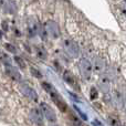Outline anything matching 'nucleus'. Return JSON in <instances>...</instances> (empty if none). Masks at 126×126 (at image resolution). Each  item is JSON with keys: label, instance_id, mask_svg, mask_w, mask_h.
<instances>
[{"label": "nucleus", "instance_id": "13", "mask_svg": "<svg viewBox=\"0 0 126 126\" xmlns=\"http://www.w3.org/2000/svg\"><path fill=\"white\" fill-rule=\"evenodd\" d=\"M109 122H110V125L111 126H122L120 120H118L117 117H115V116H111V117L109 118Z\"/></svg>", "mask_w": 126, "mask_h": 126}, {"label": "nucleus", "instance_id": "15", "mask_svg": "<svg viewBox=\"0 0 126 126\" xmlns=\"http://www.w3.org/2000/svg\"><path fill=\"white\" fill-rule=\"evenodd\" d=\"M98 96V93H97V90L95 89V87H92L91 89V100H96Z\"/></svg>", "mask_w": 126, "mask_h": 126}, {"label": "nucleus", "instance_id": "19", "mask_svg": "<svg viewBox=\"0 0 126 126\" xmlns=\"http://www.w3.org/2000/svg\"><path fill=\"white\" fill-rule=\"evenodd\" d=\"M31 72H32V73L34 74L35 78H41V73H40L39 71H37L35 69H31Z\"/></svg>", "mask_w": 126, "mask_h": 126}, {"label": "nucleus", "instance_id": "8", "mask_svg": "<svg viewBox=\"0 0 126 126\" xmlns=\"http://www.w3.org/2000/svg\"><path fill=\"white\" fill-rule=\"evenodd\" d=\"M92 67L94 69V71H95L96 73L101 74V73H103V72L105 71V69H106V63H105V61L102 59V58L96 57L95 59H94V61H93Z\"/></svg>", "mask_w": 126, "mask_h": 126}, {"label": "nucleus", "instance_id": "14", "mask_svg": "<svg viewBox=\"0 0 126 126\" xmlns=\"http://www.w3.org/2000/svg\"><path fill=\"white\" fill-rule=\"evenodd\" d=\"M15 62L17 63V65L19 67H21V69H26V62L22 60V58H20V57H15Z\"/></svg>", "mask_w": 126, "mask_h": 126}, {"label": "nucleus", "instance_id": "4", "mask_svg": "<svg viewBox=\"0 0 126 126\" xmlns=\"http://www.w3.org/2000/svg\"><path fill=\"white\" fill-rule=\"evenodd\" d=\"M63 47H64L65 52L72 58H78L80 55V48H79L78 43L71 39H65L63 41Z\"/></svg>", "mask_w": 126, "mask_h": 126}, {"label": "nucleus", "instance_id": "11", "mask_svg": "<svg viewBox=\"0 0 126 126\" xmlns=\"http://www.w3.org/2000/svg\"><path fill=\"white\" fill-rule=\"evenodd\" d=\"M63 79H64V81L70 85V86H72V87L76 86V80H75V78H74V75L70 71L64 72V74H63Z\"/></svg>", "mask_w": 126, "mask_h": 126}, {"label": "nucleus", "instance_id": "3", "mask_svg": "<svg viewBox=\"0 0 126 126\" xmlns=\"http://www.w3.org/2000/svg\"><path fill=\"white\" fill-rule=\"evenodd\" d=\"M2 60H3V64H4V69L6 72L11 79H13L15 81H20L21 75H20V72L17 70V67L13 66L12 63H11L10 59H9L7 55H2Z\"/></svg>", "mask_w": 126, "mask_h": 126}, {"label": "nucleus", "instance_id": "18", "mask_svg": "<svg viewBox=\"0 0 126 126\" xmlns=\"http://www.w3.org/2000/svg\"><path fill=\"white\" fill-rule=\"evenodd\" d=\"M74 109H75V110H76V111H78V113H79V114H80V115H81V116H82V118H83V120H84V121H87V116H86V115H85V114H83V113H82V112H81V110H79V109H78V107H75V106H74Z\"/></svg>", "mask_w": 126, "mask_h": 126}, {"label": "nucleus", "instance_id": "7", "mask_svg": "<svg viewBox=\"0 0 126 126\" xmlns=\"http://www.w3.org/2000/svg\"><path fill=\"white\" fill-rule=\"evenodd\" d=\"M46 32L50 35L51 38L55 39L60 35V29H59V26L55 23L54 21H48L46 26Z\"/></svg>", "mask_w": 126, "mask_h": 126}, {"label": "nucleus", "instance_id": "9", "mask_svg": "<svg viewBox=\"0 0 126 126\" xmlns=\"http://www.w3.org/2000/svg\"><path fill=\"white\" fill-rule=\"evenodd\" d=\"M21 90H22V93H23L24 95L29 98V100L34 101V102H37L38 101V94H37V92L32 89V87H30L29 85H27V84H23L21 86Z\"/></svg>", "mask_w": 126, "mask_h": 126}, {"label": "nucleus", "instance_id": "20", "mask_svg": "<svg viewBox=\"0 0 126 126\" xmlns=\"http://www.w3.org/2000/svg\"><path fill=\"white\" fill-rule=\"evenodd\" d=\"M3 22H6V21H3ZM2 28L4 29V31H8V24H7V23H2Z\"/></svg>", "mask_w": 126, "mask_h": 126}, {"label": "nucleus", "instance_id": "16", "mask_svg": "<svg viewBox=\"0 0 126 126\" xmlns=\"http://www.w3.org/2000/svg\"><path fill=\"white\" fill-rule=\"evenodd\" d=\"M4 47L7 48V50H8L9 52H12V53H16V52H17V50H16V47H15V46H12V44H10V43H6V44H4Z\"/></svg>", "mask_w": 126, "mask_h": 126}, {"label": "nucleus", "instance_id": "12", "mask_svg": "<svg viewBox=\"0 0 126 126\" xmlns=\"http://www.w3.org/2000/svg\"><path fill=\"white\" fill-rule=\"evenodd\" d=\"M37 55H38V58H39V59L46 60V58H47V51L44 50L43 48H38L37 49Z\"/></svg>", "mask_w": 126, "mask_h": 126}, {"label": "nucleus", "instance_id": "22", "mask_svg": "<svg viewBox=\"0 0 126 126\" xmlns=\"http://www.w3.org/2000/svg\"><path fill=\"white\" fill-rule=\"evenodd\" d=\"M122 126H126V124H124V125H122Z\"/></svg>", "mask_w": 126, "mask_h": 126}, {"label": "nucleus", "instance_id": "1", "mask_svg": "<svg viewBox=\"0 0 126 126\" xmlns=\"http://www.w3.org/2000/svg\"><path fill=\"white\" fill-rule=\"evenodd\" d=\"M42 86H43V89L49 93V95L51 96V98H52V101L54 102V104L58 106V109H59L61 112H66L67 111L66 103L64 102L63 97L59 94V92L55 90V87L53 86L52 84H50V83H47V82L42 83Z\"/></svg>", "mask_w": 126, "mask_h": 126}, {"label": "nucleus", "instance_id": "5", "mask_svg": "<svg viewBox=\"0 0 126 126\" xmlns=\"http://www.w3.org/2000/svg\"><path fill=\"white\" fill-rule=\"evenodd\" d=\"M41 111L43 113V116H46L47 120L51 123H54L57 121V114L53 111V109L47 103H41Z\"/></svg>", "mask_w": 126, "mask_h": 126}, {"label": "nucleus", "instance_id": "21", "mask_svg": "<svg viewBox=\"0 0 126 126\" xmlns=\"http://www.w3.org/2000/svg\"><path fill=\"white\" fill-rule=\"evenodd\" d=\"M0 39H1V33H0Z\"/></svg>", "mask_w": 126, "mask_h": 126}, {"label": "nucleus", "instance_id": "6", "mask_svg": "<svg viewBox=\"0 0 126 126\" xmlns=\"http://www.w3.org/2000/svg\"><path fill=\"white\" fill-rule=\"evenodd\" d=\"M30 120L38 126L43 125V113H42L41 109H32L29 113Z\"/></svg>", "mask_w": 126, "mask_h": 126}, {"label": "nucleus", "instance_id": "2", "mask_svg": "<svg viewBox=\"0 0 126 126\" xmlns=\"http://www.w3.org/2000/svg\"><path fill=\"white\" fill-rule=\"evenodd\" d=\"M79 69H80V73L82 75V79L85 81L91 80L92 73H93V67H92V63L86 59H81L79 63Z\"/></svg>", "mask_w": 126, "mask_h": 126}, {"label": "nucleus", "instance_id": "17", "mask_svg": "<svg viewBox=\"0 0 126 126\" xmlns=\"http://www.w3.org/2000/svg\"><path fill=\"white\" fill-rule=\"evenodd\" d=\"M120 10H121V12L126 17V1L122 2V3L120 4Z\"/></svg>", "mask_w": 126, "mask_h": 126}, {"label": "nucleus", "instance_id": "10", "mask_svg": "<svg viewBox=\"0 0 126 126\" xmlns=\"http://www.w3.org/2000/svg\"><path fill=\"white\" fill-rule=\"evenodd\" d=\"M98 86L102 90V92H104L105 94L110 93L111 90V84H110V79L106 75H102V78L98 80Z\"/></svg>", "mask_w": 126, "mask_h": 126}, {"label": "nucleus", "instance_id": "23", "mask_svg": "<svg viewBox=\"0 0 126 126\" xmlns=\"http://www.w3.org/2000/svg\"><path fill=\"white\" fill-rule=\"evenodd\" d=\"M125 1H126V0H125Z\"/></svg>", "mask_w": 126, "mask_h": 126}]
</instances>
